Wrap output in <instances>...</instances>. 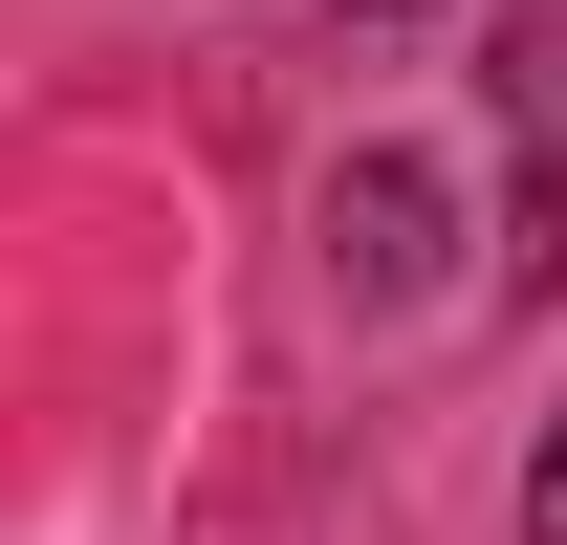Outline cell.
Here are the masks:
<instances>
[{"label":"cell","instance_id":"2","mask_svg":"<svg viewBox=\"0 0 567 545\" xmlns=\"http://www.w3.org/2000/svg\"><path fill=\"white\" fill-rule=\"evenodd\" d=\"M524 545H567V414H546V459H524Z\"/></svg>","mask_w":567,"mask_h":545},{"label":"cell","instance_id":"1","mask_svg":"<svg viewBox=\"0 0 567 545\" xmlns=\"http://www.w3.org/2000/svg\"><path fill=\"white\" fill-rule=\"evenodd\" d=\"M481 110H502V153H524V240H502V263L567 284V0H524L481 44Z\"/></svg>","mask_w":567,"mask_h":545}]
</instances>
